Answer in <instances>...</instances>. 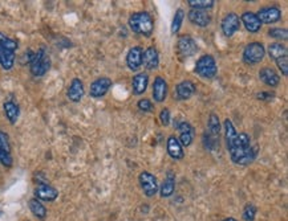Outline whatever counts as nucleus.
Returning <instances> with one entry per match:
<instances>
[{
  "instance_id": "nucleus-1",
  "label": "nucleus",
  "mask_w": 288,
  "mask_h": 221,
  "mask_svg": "<svg viewBox=\"0 0 288 221\" xmlns=\"http://www.w3.org/2000/svg\"><path fill=\"white\" fill-rule=\"evenodd\" d=\"M223 131L231 162L237 166H249L254 163V160L257 159L258 150L253 146L251 136L245 131H237L229 118L223 120Z\"/></svg>"
},
{
  "instance_id": "nucleus-2",
  "label": "nucleus",
  "mask_w": 288,
  "mask_h": 221,
  "mask_svg": "<svg viewBox=\"0 0 288 221\" xmlns=\"http://www.w3.org/2000/svg\"><path fill=\"white\" fill-rule=\"evenodd\" d=\"M128 25L133 33L144 36V37H150L154 32V20L152 15L146 11L132 13L129 16Z\"/></svg>"
},
{
  "instance_id": "nucleus-3",
  "label": "nucleus",
  "mask_w": 288,
  "mask_h": 221,
  "mask_svg": "<svg viewBox=\"0 0 288 221\" xmlns=\"http://www.w3.org/2000/svg\"><path fill=\"white\" fill-rule=\"evenodd\" d=\"M19 44L3 32H0V66L3 70H11L15 65L16 51Z\"/></svg>"
},
{
  "instance_id": "nucleus-4",
  "label": "nucleus",
  "mask_w": 288,
  "mask_h": 221,
  "mask_svg": "<svg viewBox=\"0 0 288 221\" xmlns=\"http://www.w3.org/2000/svg\"><path fill=\"white\" fill-rule=\"evenodd\" d=\"M194 72L203 80H214L218 74V64L213 55H203L195 62Z\"/></svg>"
},
{
  "instance_id": "nucleus-5",
  "label": "nucleus",
  "mask_w": 288,
  "mask_h": 221,
  "mask_svg": "<svg viewBox=\"0 0 288 221\" xmlns=\"http://www.w3.org/2000/svg\"><path fill=\"white\" fill-rule=\"evenodd\" d=\"M28 65L33 77H43L44 74L51 69V58L44 48H40L39 51L33 53Z\"/></svg>"
},
{
  "instance_id": "nucleus-6",
  "label": "nucleus",
  "mask_w": 288,
  "mask_h": 221,
  "mask_svg": "<svg viewBox=\"0 0 288 221\" xmlns=\"http://www.w3.org/2000/svg\"><path fill=\"white\" fill-rule=\"evenodd\" d=\"M266 57V47L259 41L249 43L242 52V60L247 65H257L261 64Z\"/></svg>"
},
{
  "instance_id": "nucleus-7",
  "label": "nucleus",
  "mask_w": 288,
  "mask_h": 221,
  "mask_svg": "<svg viewBox=\"0 0 288 221\" xmlns=\"http://www.w3.org/2000/svg\"><path fill=\"white\" fill-rule=\"evenodd\" d=\"M198 49V44L190 35H181L177 40V53L182 60L195 56Z\"/></svg>"
},
{
  "instance_id": "nucleus-8",
  "label": "nucleus",
  "mask_w": 288,
  "mask_h": 221,
  "mask_svg": "<svg viewBox=\"0 0 288 221\" xmlns=\"http://www.w3.org/2000/svg\"><path fill=\"white\" fill-rule=\"evenodd\" d=\"M138 182H140L141 190H142L146 198H154L158 194L160 184H158V180H157V178L152 172L142 171L140 176H138Z\"/></svg>"
},
{
  "instance_id": "nucleus-9",
  "label": "nucleus",
  "mask_w": 288,
  "mask_h": 221,
  "mask_svg": "<svg viewBox=\"0 0 288 221\" xmlns=\"http://www.w3.org/2000/svg\"><path fill=\"white\" fill-rule=\"evenodd\" d=\"M241 19L235 12H229L225 15V17L221 21V31H222L223 36L226 37H233L239 29H241Z\"/></svg>"
},
{
  "instance_id": "nucleus-10",
  "label": "nucleus",
  "mask_w": 288,
  "mask_h": 221,
  "mask_svg": "<svg viewBox=\"0 0 288 221\" xmlns=\"http://www.w3.org/2000/svg\"><path fill=\"white\" fill-rule=\"evenodd\" d=\"M282 9L278 5H267V7H262L257 12V16L259 21L263 24H275L282 20Z\"/></svg>"
},
{
  "instance_id": "nucleus-11",
  "label": "nucleus",
  "mask_w": 288,
  "mask_h": 221,
  "mask_svg": "<svg viewBox=\"0 0 288 221\" xmlns=\"http://www.w3.org/2000/svg\"><path fill=\"white\" fill-rule=\"evenodd\" d=\"M113 81L109 77H98L96 78L89 88V96L92 98H102L105 97L108 92L112 89Z\"/></svg>"
},
{
  "instance_id": "nucleus-12",
  "label": "nucleus",
  "mask_w": 288,
  "mask_h": 221,
  "mask_svg": "<svg viewBox=\"0 0 288 221\" xmlns=\"http://www.w3.org/2000/svg\"><path fill=\"white\" fill-rule=\"evenodd\" d=\"M197 92V86L190 80L178 82L174 89V98L177 101H189Z\"/></svg>"
},
{
  "instance_id": "nucleus-13",
  "label": "nucleus",
  "mask_w": 288,
  "mask_h": 221,
  "mask_svg": "<svg viewBox=\"0 0 288 221\" xmlns=\"http://www.w3.org/2000/svg\"><path fill=\"white\" fill-rule=\"evenodd\" d=\"M169 93V85L166 80H165L162 76H157L154 78V82H153L152 86V96L154 102L157 104H162V102L166 101Z\"/></svg>"
},
{
  "instance_id": "nucleus-14",
  "label": "nucleus",
  "mask_w": 288,
  "mask_h": 221,
  "mask_svg": "<svg viewBox=\"0 0 288 221\" xmlns=\"http://www.w3.org/2000/svg\"><path fill=\"white\" fill-rule=\"evenodd\" d=\"M142 55H144V48L140 45L132 47L126 53V66L132 72H138L142 66Z\"/></svg>"
},
{
  "instance_id": "nucleus-15",
  "label": "nucleus",
  "mask_w": 288,
  "mask_h": 221,
  "mask_svg": "<svg viewBox=\"0 0 288 221\" xmlns=\"http://www.w3.org/2000/svg\"><path fill=\"white\" fill-rule=\"evenodd\" d=\"M58 196V191L48 183H39L35 188V199L40 202H55Z\"/></svg>"
},
{
  "instance_id": "nucleus-16",
  "label": "nucleus",
  "mask_w": 288,
  "mask_h": 221,
  "mask_svg": "<svg viewBox=\"0 0 288 221\" xmlns=\"http://www.w3.org/2000/svg\"><path fill=\"white\" fill-rule=\"evenodd\" d=\"M142 65L145 66V69L148 70H156L160 66V53L154 45H150L144 51L142 55Z\"/></svg>"
},
{
  "instance_id": "nucleus-17",
  "label": "nucleus",
  "mask_w": 288,
  "mask_h": 221,
  "mask_svg": "<svg viewBox=\"0 0 288 221\" xmlns=\"http://www.w3.org/2000/svg\"><path fill=\"white\" fill-rule=\"evenodd\" d=\"M239 19H241V24H243V27L246 28V31L250 32V33H258L263 27L255 12H243Z\"/></svg>"
},
{
  "instance_id": "nucleus-18",
  "label": "nucleus",
  "mask_w": 288,
  "mask_h": 221,
  "mask_svg": "<svg viewBox=\"0 0 288 221\" xmlns=\"http://www.w3.org/2000/svg\"><path fill=\"white\" fill-rule=\"evenodd\" d=\"M259 80L269 88H277L281 84V76L271 66H265L259 70Z\"/></svg>"
},
{
  "instance_id": "nucleus-19",
  "label": "nucleus",
  "mask_w": 288,
  "mask_h": 221,
  "mask_svg": "<svg viewBox=\"0 0 288 221\" xmlns=\"http://www.w3.org/2000/svg\"><path fill=\"white\" fill-rule=\"evenodd\" d=\"M85 94V89H84V84L80 78H73L70 81L68 90H66V97L69 98V101L72 102H80Z\"/></svg>"
},
{
  "instance_id": "nucleus-20",
  "label": "nucleus",
  "mask_w": 288,
  "mask_h": 221,
  "mask_svg": "<svg viewBox=\"0 0 288 221\" xmlns=\"http://www.w3.org/2000/svg\"><path fill=\"white\" fill-rule=\"evenodd\" d=\"M149 74L146 72H140L132 78V92L134 96H142L148 90Z\"/></svg>"
},
{
  "instance_id": "nucleus-21",
  "label": "nucleus",
  "mask_w": 288,
  "mask_h": 221,
  "mask_svg": "<svg viewBox=\"0 0 288 221\" xmlns=\"http://www.w3.org/2000/svg\"><path fill=\"white\" fill-rule=\"evenodd\" d=\"M187 19L193 25L199 28H206L211 24V16L205 11H197V9H190L187 12Z\"/></svg>"
},
{
  "instance_id": "nucleus-22",
  "label": "nucleus",
  "mask_w": 288,
  "mask_h": 221,
  "mask_svg": "<svg viewBox=\"0 0 288 221\" xmlns=\"http://www.w3.org/2000/svg\"><path fill=\"white\" fill-rule=\"evenodd\" d=\"M166 151H168V155L174 160H181L185 158L182 144L179 143L178 138L175 135H170L166 140Z\"/></svg>"
},
{
  "instance_id": "nucleus-23",
  "label": "nucleus",
  "mask_w": 288,
  "mask_h": 221,
  "mask_svg": "<svg viewBox=\"0 0 288 221\" xmlns=\"http://www.w3.org/2000/svg\"><path fill=\"white\" fill-rule=\"evenodd\" d=\"M160 195L164 199H168L173 196L175 191V175L173 174V171H169L166 174V178L164 179V182L160 186Z\"/></svg>"
},
{
  "instance_id": "nucleus-24",
  "label": "nucleus",
  "mask_w": 288,
  "mask_h": 221,
  "mask_svg": "<svg viewBox=\"0 0 288 221\" xmlns=\"http://www.w3.org/2000/svg\"><path fill=\"white\" fill-rule=\"evenodd\" d=\"M267 53H269L270 58L271 60H274V61H277V60H279V58L282 57H286V56H288V49L287 47H286L285 44L282 43H271L267 47Z\"/></svg>"
},
{
  "instance_id": "nucleus-25",
  "label": "nucleus",
  "mask_w": 288,
  "mask_h": 221,
  "mask_svg": "<svg viewBox=\"0 0 288 221\" xmlns=\"http://www.w3.org/2000/svg\"><path fill=\"white\" fill-rule=\"evenodd\" d=\"M3 109L4 114L7 116V119L9 120V123L15 124L16 122H17V119H19L20 115V108L17 106V104H15L13 101L4 102Z\"/></svg>"
},
{
  "instance_id": "nucleus-26",
  "label": "nucleus",
  "mask_w": 288,
  "mask_h": 221,
  "mask_svg": "<svg viewBox=\"0 0 288 221\" xmlns=\"http://www.w3.org/2000/svg\"><path fill=\"white\" fill-rule=\"evenodd\" d=\"M221 130H222V124H221L218 114L211 112L210 115H209V119H207L206 132H209L210 135L215 136V138H219V135H221Z\"/></svg>"
},
{
  "instance_id": "nucleus-27",
  "label": "nucleus",
  "mask_w": 288,
  "mask_h": 221,
  "mask_svg": "<svg viewBox=\"0 0 288 221\" xmlns=\"http://www.w3.org/2000/svg\"><path fill=\"white\" fill-rule=\"evenodd\" d=\"M28 207H29V211H31L33 216H36L40 220H44V219L47 218V208L44 206L43 203L37 200V199H31L29 202H28Z\"/></svg>"
},
{
  "instance_id": "nucleus-28",
  "label": "nucleus",
  "mask_w": 288,
  "mask_h": 221,
  "mask_svg": "<svg viewBox=\"0 0 288 221\" xmlns=\"http://www.w3.org/2000/svg\"><path fill=\"white\" fill-rule=\"evenodd\" d=\"M215 0H187V4L191 9H197V11H205L211 9L215 5Z\"/></svg>"
},
{
  "instance_id": "nucleus-29",
  "label": "nucleus",
  "mask_w": 288,
  "mask_h": 221,
  "mask_svg": "<svg viewBox=\"0 0 288 221\" xmlns=\"http://www.w3.org/2000/svg\"><path fill=\"white\" fill-rule=\"evenodd\" d=\"M185 11H183L182 8H178L177 11H175L174 16H173V21H172V28H170V31H172L173 35H177L179 31H181V28H182L183 20H185Z\"/></svg>"
},
{
  "instance_id": "nucleus-30",
  "label": "nucleus",
  "mask_w": 288,
  "mask_h": 221,
  "mask_svg": "<svg viewBox=\"0 0 288 221\" xmlns=\"http://www.w3.org/2000/svg\"><path fill=\"white\" fill-rule=\"evenodd\" d=\"M202 142L205 148L209 150V151H215L217 148H219V138H215V136L210 135V134L206 131L203 132Z\"/></svg>"
},
{
  "instance_id": "nucleus-31",
  "label": "nucleus",
  "mask_w": 288,
  "mask_h": 221,
  "mask_svg": "<svg viewBox=\"0 0 288 221\" xmlns=\"http://www.w3.org/2000/svg\"><path fill=\"white\" fill-rule=\"evenodd\" d=\"M267 35L271 39L279 40V41H286L288 39V31L287 28H279V27H274L270 28L269 32H267ZM278 41V43H279Z\"/></svg>"
},
{
  "instance_id": "nucleus-32",
  "label": "nucleus",
  "mask_w": 288,
  "mask_h": 221,
  "mask_svg": "<svg viewBox=\"0 0 288 221\" xmlns=\"http://www.w3.org/2000/svg\"><path fill=\"white\" fill-rule=\"evenodd\" d=\"M257 207L249 203V204H246L245 208H243V212H242V219L245 221H254L255 218H257Z\"/></svg>"
},
{
  "instance_id": "nucleus-33",
  "label": "nucleus",
  "mask_w": 288,
  "mask_h": 221,
  "mask_svg": "<svg viewBox=\"0 0 288 221\" xmlns=\"http://www.w3.org/2000/svg\"><path fill=\"white\" fill-rule=\"evenodd\" d=\"M137 109L142 112H153L154 111V104L149 98H141L140 101L137 102Z\"/></svg>"
},
{
  "instance_id": "nucleus-34",
  "label": "nucleus",
  "mask_w": 288,
  "mask_h": 221,
  "mask_svg": "<svg viewBox=\"0 0 288 221\" xmlns=\"http://www.w3.org/2000/svg\"><path fill=\"white\" fill-rule=\"evenodd\" d=\"M195 132H182L179 134V136H177L179 140V143L182 144V147H189L193 144V140H194Z\"/></svg>"
},
{
  "instance_id": "nucleus-35",
  "label": "nucleus",
  "mask_w": 288,
  "mask_h": 221,
  "mask_svg": "<svg viewBox=\"0 0 288 221\" xmlns=\"http://www.w3.org/2000/svg\"><path fill=\"white\" fill-rule=\"evenodd\" d=\"M158 118H160L161 120V124L166 127V126H169L170 122H172V112H170V110H169L168 108H164V109H161Z\"/></svg>"
},
{
  "instance_id": "nucleus-36",
  "label": "nucleus",
  "mask_w": 288,
  "mask_h": 221,
  "mask_svg": "<svg viewBox=\"0 0 288 221\" xmlns=\"http://www.w3.org/2000/svg\"><path fill=\"white\" fill-rule=\"evenodd\" d=\"M0 163H1V166L7 167V168L12 167V164H13V158H12L11 152L0 150Z\"/></svg>"
},
{
  "instance_id": "nucleus-37",
  "label": "nucleus",
  "mask_w": 288,
  "mask_h": 221,
  "mask_svg": "<svg viewBox=\"0 0 288 221\" xmlns=\"http://www.w3.org/2000/svg\"><path fill=\"white\" fill-rule=\"evenodd\" d=\"M275 62H277L278 69L281 70L282 76H283V77H287L288 76V56L279 58V60H277Z\"/></svg>"
},
{
  "instance_id": "nucleus-38",
  "label": "nucleus",
  "mask_w": 288,
  "mask_h": 221,
  "mask_svg": "<svg viewBox=\"0 0 288 221\" xmlns=\"http://www.w3.org/2000/svg\"><path fill=\"white\" fill-rule=\"evenodd\" d=\"M0 150L3 151L11 152V144H9V138L4 131L0 130Z\"/></svg>"
},
{
  "instance_id": "nucleus-39",
  "label": "nucleus",
  "mask_w": 288,
  "mask_h": 221,
  "mask_svg": "<svg viewBox=\"0 0 288 221\" xmlns=\"http://www.w3.org/2000/svg\"><path fill=\"white\" fill-rule=\"evenodd\" d=\"M257 98L259 100V101H273L274 98H275V92H261V93L257 94Z\"/></svg>"
},
{
  "instance_id": "nucleus-40",
  "label": "nucleus",
  "mask_w": 288,
  "mask_h": 221,
  "mask_svg": "<svg viewBox=\"0 0 288 221\" xmlns=\"http://www.w3.org/2000/svg\"><path fill=\"white\" fill-rule=\"evenodd\" d=\"M223 221H238L237 219H234V218H227V219H225Z\"/></svg>"
},
{
  "instance_id": "nucleus-41",
  "label": "nucleus",
  "mask_w": 288,
  "mask_h": 221,
  "mask_svg": "<svg viewBox=\"0 0 288 221\" xmlns=\"http://www.w3.org/2000/svg\"><path fill=\"white\" fill-rule=\"evenodd\" d=\"M1 215H3V212H1V211H0V216H1Z\"/></svg>"
}]
</instances>
